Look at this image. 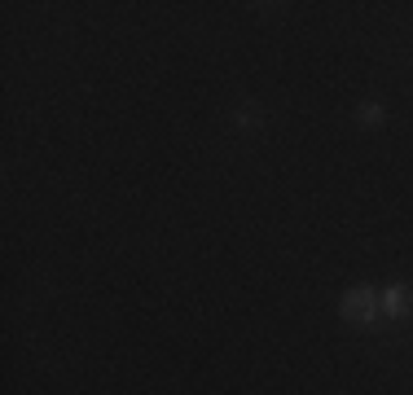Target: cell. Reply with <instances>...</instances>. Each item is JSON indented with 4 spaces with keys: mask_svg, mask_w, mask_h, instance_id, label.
<instances>
[{
    "mask_svg": "<svg viewBox=\"0 0 413 395\" xmlns=\"http://www.w3.org/2000/svg\"><path fill=\"white\" fill-rule=\"evenodd\" d=\"M374 316H378V290L370 285H356L343 295V321L352 325H374Z\"/></svg>",
    "mask_w": 413,
    "mask_h": 395,
    "instance_id": "1",
    "label": "cell"
},
{
    "mask_svg": "<svg viewBox=\"0 0 413 395\" xmlns=\"http://www.w3.org/2000/svg\"><path fill=\"white\" fill-rule=\"evenodd\" d=\"M382 303H387V312H392V316H404V312L413 307L409 285H387V290H382Z\"/></svg>",
    "mask_w": 413,
    "mask_h": 395,
    "instance_id": "2",
    "label": "cell"
},
{
    "mask_svg": "<svg viewBox=\"0 0 413 395\" xmlns=\"http://www.w3.org/2000/svg\"><path fill=\"white\" fill-rule=\"evenodd\" d=\"M382 119V105H360V123H378Z\"/></svg>",
    "mask_w": 413,
    "mask_h": 395,
    "instance_id": "3",
    "label": "cell"
}]
</instances>
